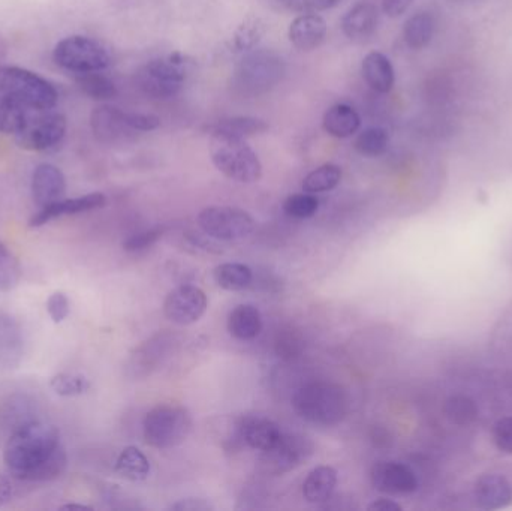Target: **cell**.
<instances>
[{"label": "cell", "instance_id": "38", "mask_svg": "<svg viewBox=\"0 0 512 511\" xmlns=\"http://www.w3.org/2000/svg\"><path fill=\"white\" fill-rule=\"evenodd\" d=\"M318 209V198L313 194H309V192H306V194L289 195L285 203H283V210H285L286 215L291 216V218H312L313 215H316Z\"/></svg>", "mask_w": 512, "mask_h": 511}, {"label": "cell", "instance_id": "46", "mask_svg": "<svg viewBox=\"0 0 512 511\" xmlns=\"http://www.w3.org/2000/svg\"><path fill=\"white\" fill-rule=\"evenodd\" d=\"M170 510L174 511H210L213 510L212 504L207 503L204 500H195V498H189V500L179 501V503L173 504Z\"/></svg>", "mask_w": 512, "mask_h": 511}, {"label": "cell", "instance_id": "9", "mask_svg": "<svg viewBox=\"0 0 512 511\" xmlns=\"http://www.w3.org/2000/svg\"><path fill=\"white\" fill-rule=\"evenodd\" d=\"M68 122L59 111L32 110L26 125L15 135V143L29 152H44L62 143Z\"/></svg>", "mask_w": 512, "mask_h": 511}, {"label": "cell", "instance_id": "22", "mask_svg": "<svg viewBox=\"0 0 512 511\" xmlns=\"http://www.w3.org/2000/svg\"><path fill=\"white\" fill-rule=\"evenodd\" d=\"M363 77L375 92L388 93L394 87L396 75L390 59L379 51H372L363 59Z\"/></svg>", "mask_w": 512, "mask_h": 511}, {"label": "cell", "instance_id": "33", "mask_svg": "<svg viewBox=\"0 0 512 511\" xmlns=\"http://www.w3.org/2000/svg\"><path fill=\"white\" fill-rule=\"evenodd\" d=\"M342 180V168L334 164H325L307 174L303 180L304 192L309 194H321L336 188Z\"/></svg>", "mask_w": 512, "mask_h": 511}, {"label": "cell", "instance_id": "43", "mask_svg": "<svg viewBox=\"0 0 512 511\" xmlns=\"http://www.w3.org/2000/svg\"><path fill=\"white\" fill-rule=\"evenodd\" d=\"M47 311L53 323L60 324L62 321H65L66 317L69 315V311H71L66 294L62 293V291L51 294L47 302Z\"/></svg>", "mask_w": 512, "mask_h": 511}, {"label": "cell", "instance_id": "31", "mask_svg": "<svg viewBox=\"0 0 512 511\" xmlns=\"http://www.w3.org/2000/svg\"><path fill=\"white\" fill-rule=\"evenodd\" d=\"M75 80L81 92L95 101H110L117 96L116 84L101 71L81 72Z\"/></svg>", "mask_w": 512, "mask_h": 511}, {"label": "cell", "instance_id": "6", "mask_svg": "<svg viewBox=\"0 0 512 511\" xmlns=\"http://www.w3.org/2000/svg\"><path fill=\"white\" fill-rule=\"evenodd\" d=\"M285 74V63L273 50H252L234 72V87L245 96H259L273 89Z\"/></svg>", "mask_w": 512, "mask_h": 511}, {"label": "cell", "instance_id": "45", "mask_svg": "<svg viewBox=\"0 0 512 511\" xmlns=\"http://www.w3.org/2000/svg\"><path fill=\"white\" fill-rule=\"evenodd\" d=\"M412 2H414V0H384V2H382V8H384V12L388 17L396 18L405 14L409 6L412 5Z\"/></svg>", "mask_w": 512, "mask_h": 511}, {"label": "cell", "instance_id": "11", "mask_svg": "<svg viewBox=\"0 0 512 511\" xmlns=\"http://www.w3.org/2000/svg\"><path fill=\"white\" fill-rule=\"evenodd\" d=\"M310 438L301 434H283L271 449L262 452L259 464L265 473L282 476L303 465L313 455Z\"/></svg>", "mask_w": 512, "mask_h": 511}, {"label": "cell", "instance_id": "44", "mask_svg": "<svg viewBox=\"0 0 512 511\" xmlns=\"http://www.w3.org/2000/svg\"><path fill=\"white\" fill-rule=\"evenodd\" d=\"M126 123L135 132H150L161 126V119L153 114L128 113L126 111Z\"/></svg>", "mask_w": 512, "mask_h": 511}, {"label": "cell", "instance_id": "42", "mask_svg": "<svg viewBox=\"0 0 512 511\" xmlns=\"http://www.w3.org/2000/svg\"><path fill=\"white\" fill-rule=\"evenodd\" d=\"M493 440L501 452L512 455V417H504L493 426Z\"/></svg>", "mask_w": 512, "mask_h": 511}, {"label": "cell", "instance_id": "15", "mask_svg": "<svg viewBox=\"0 0 512 511\" xmlns=\"http://www.w3.org/2000/svg\"><path fill=\"white\" fill-rule=\"evenodd\" d=\"M93 134L102 143H117V141L128 140L134 129L129 128L126 123V111L111 105H102L95 108L90 116Z\"/></svg>", "mask_w": 512, "mask_h": 511}, {"label": "cell", "instance_id": "16", "mask_svg": "<svg viewBox=\"0 0 512 511\" xmlns=\"http://www.w3.org/2000/svg\"><path fill=\"white\" fill-rule=\"evenodd\" d=\"M66 192L65 174L53 164H39L32 174L33 201L41 207L60 201Z\"/></svg>", "mask_w": 512, "mask_h": 511}, {"label": "cell", "instance_id": "7", "mask_svg": "<svg viewBox=\"0 0 512 511\" xmlns=\"http://www.w3.org/2000/svg\"><path fill=\"white\" fill-rule=\"evenodd\" d=\"M191 431V413L179 405H158L147 413L143 423L144 440L155 449L180 446Z\"/></svg>", "mask_w": 512, "mask_h": 511}, {"label": "cell", "instance_id": "17", "mask_svg": "<svg viewBox=\"0 0 512 511\" xmlns=\"http://www.w3.org/2000/svg\"><path fill=\"white\" fill-rule=\"evenodd\" d=\"M327 21L316 14V12H306L298 15L291 26H289V41L300 51H312L321 47L327 38Z\"/></svg>", "mask_w": 512, "mask_h": 511}, {"label": "cell", "instance_id": "29", "mask_svg": "<svg viewBox=\"0 0 512 511\" xmlns=\"http://www.w3.org/2000/svg\"><path fill=\"white\" fill-rule=\"evenodd\" d=\"M116 473L129 482H143L150 474L149 459L138 447H126L117 458Z\"/></svg>", "mask_w": 512, "mask_h": 511}, {"label": "cell", "instance_id": "48", "mask_svg": "<svg viewBox=\"0 0 512 511\" xmlns=\"http://www.w3.org/2000/svg\"><path fill=\"white\" fill-rule=\"evenodd\" d=\"M12 486L6 477L0 476V509L11 501Z\"/></svg>", "mask_w": 512, "mask_h": 511}, {"label": "cell", "instance_id": "36", "mask_svg": "<svg viewBox=\"0 0 512 511\" xmlns=\"http://www.w3.org/2000/svg\"><path fill=\"white\" fill-rule=\"evenodd\" d=\"M388 144H390V137L385 129L367 128L361 131L355 140V149L361 155L376 158V156L384 155L387 152Z\"/></svg>", "mask_w": 512, "mask_h": 511}, {"label": "cell", "instance_id": "18", "mask_svg": "<svg viewBox=\"0 0 512 511\" xmlns=\"http://www.w3.org/2000/svg\"><path fill=\"white\" fill-rule=\"evenodd\" d=\"M237 435L246 446L258 452H265L279 441L282 431L276 422L267 417L251 416L240 420Z\"/></svg>", "mask_w": 512, "mask_h": 511}, {"label": "cell", "instance_id": "3", "mask_svg": "<svg viewBox=\"0 0 512 511\" xmlns=\"http://www.w3.org/2000/svg\"><path fill=\"white\" fill-rule=\"evenodd\" d=\"M210 156L215 167L234 182L255 183L261 179V161L243 138L210 135Z\"/></svg>", "mask_w": 512, "mask_h": 511}, {"label": "cell", "instance_id": "8", "mask_svg": "<svg viewBox=\"0 0 512 511\" xmlns=\"http://www.w3.org/2000/svg\"><path fill=\"white\" fill-rule=\"evenodd\" d=\"M53 60L60 68L81 74L108 68L111 56L107 48L96 39L74 35L57 42Z\"/></svg>", "mask_w": 512, "mask_h": 511}, {"label": "cell", "instance_id": "14", "mask_svg": "<svg viewBox=\"0 0 512 511\" xmlns=\"http://www.w3.org/2000/svg\"><path fill=\"white\" fill-rule=\"evenodd\" d=\"M107 206V197L101 192L83 195L77 198H62L50 206L41 207L36 215H33L29 221L30 228L42 227L47 222L53 221L62 216L80 215V213L92 212V210L102 209Z\"/></svg>", "mask_w": 512, "mask_h": 511}, {"label": "cell", "instance_id": "26", "mask_svg": "<svg viewBox=\"0 0 512 511\" xmlns=\"http://www.w3.org/2000/svg\"><path fill=\"white\" fill-rule=\"evenodd\" d=\"M268 123L264 119L252 116H234L228 119L219 120L216 125L210 126V135H228L234 138L255 137V135H262L268 131Z\"/></svg>", "mask_w": 512, "mask_h": 511}, {"label": "cell", "instance_id": "2", "mask_svg": "<svg viewBox=\"0 0 512 511\" xmlns=\"http://www.w3.org/2000/svg\"><path fill=\"white\" fill-rule=\"evenodd\" d=\"M301 419L319 426H336L348 414V396L339 384L315 381L295 393L292 401Z\"/></svg>", "mask_w": 512, "mask_h": 511}, {"label": "cell", "instance_id": "10", "mask_svg": "<svg viewBox=\"0 0 512 511\" xmlns=\"http://www.w3.org/2000/svg\"><path fill=\"white\" fill-rule=\"evenodd\" d=\"M198 225L212 239L239 242L251 236L255 221L248 212L237 207L213 206L198 215Z\"/></svg>", "mask_w": 512, "mask_h": 511}, {"label": "cell", "instance_id": "23", "mask_svg": "<svg viewBox=\"0 0 512 511\" xmlns=\"http://www.w3.org/2000/svg\"><path fill=\"white\" fill-rule=\"evenodd\" d=\"M337 486V471L328 465L310 471L303 483V497L307 503L322 504L330 500Z\"/></svg>", "mask_w": 512, "mask_h": 511}, {"label": "cell", "instance_id": "1", "mask_svg": "<svg viewBox=\"0 0 512 511\" xmlns=\"http://www.w3.org/2000/svg\"><path fill=\"white\" fill-rule=\"evenodd\" d=\"M3 459L11 476L23 482L59 479L68 465L56 426L38 420L15 429L6 443Z\"/></svg>", "mask_w": 512, "mask_h": 511}, {"label": "cell", "instance_id": "27", "mask_svg": "<svg viewBox=\"0 0 512 511\" xmlns=\"http://www.w3.org/2000/svg\"><path fill=\"white\" fill-rule=\"evenodd\" d=\"M35 108L0 93V134L17 135Z\"/></svg>", "mask_w": 512, "mask_h": 511}, {"label": "cell", "instance_id": "34", "mask_svg": "<svg viewBox=\"0 0 512 511\" xmlns=\"http://www.w3.org/2000/svg\"><path fill=\"white\" fill-rule=\"evenodd\" d=\"M265 32H267V26H265L264 20L255 15H249L234 33V47L237 48V51L255 50L261 39L264 38Z\"/></svg>", "mask_w": 512, "mask_h": 511}, {"label": "cell", "instance_id": "35", "mask_svg": "<svg viewBox=\"0 0 512 511\" xmlns=\"http://www.w3.org/2000/svg\"><path fill=\"white\" fill-rule=\"evenodd\" d=\"M21 266L14 252L0 240V291L8 293L20 284Z\"/></svg>", "mask_w": 512, "mask_h": 511}, {"label": "cell", "instance_id": "40", "mask_svg": "<svg viewBox=\"0 0 512 511\" xmlns=\"http://www.w3.org/2000/svg\"><path fill=\"white\" fill-rule=\"evenodd\" d=\"M277 2L289 11L306 14V12H321L336 8L343 0H277Z\"/></svg>", "mask_w": 512, "mask_h": 511}, {"label": "cell", "instance_id": "47", "mask_svg": "<svg viewBox=\"0 0 512 511\" xmlns=\"http://www.w3.org/2000/svg\"><path fill=\"white\" fill-rule=\"evenodd\" d=\"M369 511H402L400 504L394 503L391 500H378L367 507Z\"/></svg>", "mask_w": 512, "mask_h": 511}, {"label": "cell", "instance_id": "5", "mask_svg": "<svg viewBox=\"0 0 512 511\" xmlns=\"http://www.w3.org/2000/svg\"><path fill=\"white\" fill-rule=\"evenodd\" d=\"M0 93L35 110H53L59 101L50 81L20 66L0 65Z\"/></svg>", "mask_w": 512, "mask_h": 511}, {"label": "cell", "instance_id": "39", "mask_svg": "<svg viewBox=\"0 0 512 511\" xmlns=\"http://www.w3.org/2000/svg\"><path fill=\"white\" fill-rule=\"evenodd\" d=\"M445 413L451 422L457 425H469L477 417V407L474 402L465 396H454L445 405Z\"/></svg>", "mask_w": 512, "mask_h": 511}, {"label": "cell", "instance_id": "32", "mask_svg": "<svg viewBox=\"0 0 512 511\" xmlns=\"http://www.w3.org/2000/svg\"><path fill=\"white\" fill-rule=\"evenodd\" d=\"M170 342L167 341V336L158 335L150 341L144 342L135 353L132 354L131 369L132 371H144V375L150 372V369L155 368V363L162 359V354L165 353V348Z\"/></svg>", "mask_w": 512, "mask_h": 511}, {"label": "cell", "instance_id": "12", "mask_svg": "<svg viewBox=\"0 0 512 511\" xmlns=\"http://www.w3.org/2000/svg\"><path fill=\"white\" fill-rule=\"evenodd\" d=\"M209 300L195 285H180L168 294L164 303L165 317L177 326H191L206 314Z\"/></svg>", "mask_w": 512, "mask_h": 511}, {"label": "cell", "instance_id": "20", "mask_svg": "<svg viewBox=\"0 0 512 511\" xmlns=\"http://www.w3.org/2000/svg\"><path fill=\"white\" fill-rule=\"evenodd\" d=\"M474 497L480 509H504L512 501V486L504 476L487 474L475 483Z\"/></svg>", "mask_w": 512, "mask_h": 511}, {"label": "cell", "instance_id": "37", "mask_svg": "<svg viewBox=\"0 0 512 511\" xmlns=\"http://www.w3.org/2000/svg\"><path fill=\"white\" fill-rule=\"evenodd\" d=\"M51 389L56 392V395L63 396V398H74V396H81L90 390V381L84 375L78 374H57L50 380Z\"/></svg>", "mask_w": 512, "mask_h": 511}, {"label": "cell", "instance_id": "41", "mask_svg": "<svg viewBox=\"0 0 512 511\" xmlns=\"http://www.w3.org/2000/svg\"><path fill=\"white\" fill-rule=\"evenodd\" d=\"M162 237V230L155 228V230L143 231V233L135 234V236L129 237L125 243H123V249L128 252H140L144 249L150 248L155 245Z\"/></svg>", "mask_w": 512, "mask_h": 511}, {"label": "cell", "instance_id": "49", "mask_svg": "<svg viewBox=\"0 0 512 511\" xmlns=\"http://www.w3.org/2000/svg\"><path fill=\"white\" fill-rule=\"evenodd\" d=\"M62 510H92V507L80 506V504H68V506L60 507Z\"/></svg>", "mask_w": 512, "mask_h": 511}, {"label": "cell", "instance_id": "13", "mask_svg": "<svg viewBox=\"0 0 512 511\" xmlns=\"http://www.w3.org/2000/svg\"><path fill=\"white\" fill-rule=\"evenodd\" d=\"M370 480L376 491L387 495H409L418 489L414 471L399 462H376L370 471Z\"/></svg>", "mask_w": 512, "mask_h": 511}, {"label": "cell", "instance_id": "24", "mask_svg": "<svg viewBox=\"0 0 512 511\" xmlns=\"http://www.w3.org/2000/svg\"><path fill=\"white\" fill-rule=\"evenodd\" d=\"M262 330V315L254 305H239L228 317V332L239 341H252Z\"/></svg>", "mask_w": 512, "mask_h": 511}, {"label": "cell", "instance_id": "28", "mask_svg": "<svg viewBox=\"0 0 512 511\" xmlns=\"http://www.w3.org/2000/svg\"><path fill=\"white\" fill-rule=\"evenodd\" d=\"M435 33V20L429 12H417L406 20L403 38L412 50H423L432 41Z\"/></svg>", "mask_w": 512, "mask_h": 511}, {"label": "cell", "instance_id": "19", "mask_svg": "<svg viewBox=\"0 0 512 511\" xmlns=\"http://www.w3.org/2000/svg\"><path fill=\"white\" fill-rule=\"evenodd\" d=\"M24 354L23 333L12 315L0 311V365L8 369L20 366Z\"/></svg>", "mask_w": 512, "mask_h": 511}, {"label": "cell", "instance_id": "21", "mask_svg": "<svg viewBox=\"0 0 512 511\" xmlns=\"http://www.w3.org/2000/svg\"><path fill=\"white\" fill-rule=\"evenodd\" d=\"M378 9L372 3H358L346 12L342 30L351 41H366L378 27Z\"/></svg>", "mask_w": 512, "mask_h": 511}, {"label": "cell", "instance_id": "30", "mask_svg": "<svg viewBox=\"0 0 512 511\" xmlns=\"http://www.w3.org/2000/svg\"><path fill=\"white\" fill-rule=\"evenodd\" d=\"M216 284L227 291H242L252 284L254 272L251 267L242 263H224L216 267L215 272Z\"/></svg>", "mask_w": 512, "mask_h": 511}, {"label": "cell", "instance_id": "25", "mask_svg": "<svg viewBox=\"0 0 512 511\" xmlns=\"http://www.w3.org/2000/svg\"><path fill=\"white\" fill-rule=\"evenodd\" d=\"M322 126L331 137L348 138L357 134L361 126V119L354 108L346 104H337L324 114Z\"/></svg>", "mask_w": 512, "mask_h": 511}, {"label": "cell", "instance_id": "4", "mask_svg": "<svg viewBox=\"0 0 512 511\" xmlns=\"http://www.w3.org/2000/svg\"><path fill=\"white\" fill-rule=\"evenodd\" d=\"M192 69L194 63L185 54H168L162 59L150 60L140 69L137 75L138 86L150 98H173L182 89Z\"/></svg>", "mask_w": 512, "mask_h": 511}]
</instances>
